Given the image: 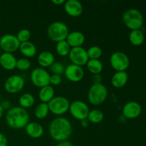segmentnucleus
Listing matches in <instances>:
<instances>
[{
	"label": "nucleus",
	"mask_w": 146,
	"mask_h": 146,
	"mask_svg": "<svg viewBox=\"0 0 146 146\" xmlns=\"http://www.w3.org/2000/svg\"><path fill=\"white\" fill-rule=\"evenodd\" d=\"M73 132L71 123L68 118L58 116L51 121L49 125V134L56 141H67Z\"/></svg>",
	"instance_id": "nucleus-1"
},
{
	"label": "nucleus",
	"mask_w": 146,
	"mask_h": 146,
	"mask_svg": "<svg viewBox=\"0 0 146 146\" xmlns=\"http://www.w3.org/2000/svg\"><path fill=\"white\" fill-rule=\"evenodd\" d=\"M6 122L14 129L24 128L29 123V114L27 109L21 106L11 107L6 114Z\"/></svg>",
	"instance_id": "nucleus-2"
},
{
	"label": "nucleus",
	"mask_w": 146,
	"mask_h": 146,
	"mask_svg": "<svg viewBox=\"0 0 146 146\" xmlns=\"http://www.w3.org/2000/svg\"><path fill=\"white\" fill-rule=\"evenodd\" d=\"M68 34V27L62 21H54L47 28L48 38L56 43L66 39Z\"/></svg>",
	"instance_id": "nucleus-3"
},
{
	"label": "nucleus",
	"mask_w": 146,
	"mask_h": 146,
	"mask_svg": "<svg viewBox=\"0 0 146 146\" xmlns=\"http://www.w3.org/2000/svg\"><path fill=\"white\" fill-rule=\"evenodd\" d=\"M124 24L131 31L140 29L143 25V16L140 11L135 9H127L123 14Z\"/></svg>",
	"instance_id": "nucleus-4"
},
{
	"label": "nucleus",
	"mask_w": 146,
	"mask_h": 146,
	"mask_svg": "<svg viewBox=\"0 0 146 146\" xmlns=\"http://www.w3.org/2000/svg\"><path fill=\"white\" fill-rule=\"evenodd\" d=\"M108 89L103 84H94L88 92V99L92 105L99 106L106 100Z\"/></svg>",
	"instance_id": "nucleus-5"
},
{
	"label": "nucleus",
	"mask_w": 146,
	"mask_h": 146,
	"mask_svg": "<svg viewBox=\"0 0 146 146\" xmlns=\"http://www.w3.org/2000/svg\"><path fill=\"white\" fill-rule=\"evenodd\" d=\"M50 112L58 116L66 113L69 109L70 102L67 98L61 96H54L51 101L48 103Z\"/></svg>",
	"instance_id": "nucleus-6"
},
{
	"label": "nucleus",
	"mask_w": 146,
	"mask_h": 146,
	"mask_svg": "<svg viewBox=\"0 0 146 146\" xmlns=\"http://www.w3.org/2000/svg\"><path fill=\"white\" fill-rule=\"evenodd\" d=\"M110 64L116 71H126L130 66V58L122 51H115L110 57Z\"/></svg>",
	"instance_id": "nucleus-7"
},
{
	"label": "nucleus",
	"mask_w": 146,
	"mask_h": 146,
	"mask_svg": "<svg viewBox=\"0 0 146 146\" xmlns=\"http://www.w3.org/2000/svg\"><path fill=\"white\" fill-rule=\"evenodd\" d=\"M50 76L51 75L45 68L37 67L31 71L30 78L34 86L41 88L50 85Z\"/></svg>",
	"instance_id": "nucleus-8"
},
{
	"label": "nucleus",
	"mask_w": 146,
	"mask_h": 146,
	"mask_svg": "<svg viewBox=\"0 0 146 146\" xmlns=\"http://www.w3.org/2000/svg\"><path fill=\"white\" fill-rule=\"evenodd\" d=\"M68 111L74 118L80 121L87 118L90 111L88 105L85 102L79 100H76L73 101L72 103H70Z\"/></svg>",
	"instance_id": "nucleus-9"
},
{
	"label": "nucleus",
	"mask_w": 146,
	"mask_h": 146,
	"mask_svg": "<svg viewBox=\"0 0 146 146\" xmlns=\"http://www.w3.org/2000/svg\"><path fill=\"white\" fill-rule=\"evenodd\" d=\"M25 81L21 76L12 75L6 79L4 87L6 91L9 94H17L24 88Z\"/></svg>",
	"instance_id": "nucleus-10"
},
{
	"label": "nucleus",
	"mask_w": 146,
	"mask_h": 146,
	"mask_svg": "<svg viewBox=\"0 0 146 146\" xmlns=\"http://www.w3.org/2000/svg\"><path fill=\"white\" fill-rule=\"evenodd\" d=\"M20 44L21 43L14 34H4L0 38V48L4 52L13 54L19 49Z\"/></svg>",
	"instance_id": "nucleus-11"
},
{
	"label": "nucleus",
	"mask_w": 146,
	"mask_h": 146,
	"mask_svg": "<svg viewBox=\"0 0 146 146\" xmlns=\"http://www.w3.org/2000/svg\"><path fill=\"white\" fill-rule=\"evenodd\" d=\"M68 56L72 64L80 66L86 65L87 62L89 60L87 54V50H86L82 46L71 48Z\"/></svg>",
	"instance_id": "nucleus-12"
},
{
	"label": "nucleus",
	"mask_w": 146,
	"mask_h": 146,
	"mask_svg": "<svg viewBox=\"0 0 146 146\" xmlns=\"http://www.w3.org/2000/svg\"><path fill=\"white\" fill-rule=\"evenodd\" d=\"M123 115L125 118L134 119L139 116L142 113V107L136 101H129L124 105L122 109Z\"/></svg>",
	"instance_id": "nucleus-13"
},
{
	"label": "nucleus",
	"mask_w": 146,
	"mask_h": 146,
	"mask_svg": "<svg viewBox=\"0 0 146 146\" xmlns=\"http://www.w3.org/2000/svg\"><path fill=\"white\" fill-rule=\"evenodd\" d=\"M65 76L71 82H78L84 76V71L80 66L71 64L67 66L64 71Z\"/></svg>",
	"instance_id": "nucleus-14"
},
{
	"label": "nucleus",
	"mask_w": 146,
	"mask_h": 146,
	"mask_svg": "<svg viewBox=\"0 0 146 146\" xmlns=\"http://www.w3.org/2000/svg\"><path fill=\"white\" fill-rule=\"evenodd\" d=\"M64 9L68 15L77 17L83 13L84 7L81 1L78 0H68L64 3Z\"/></svg>",
	"instance_id": "nucleus-15"
},
{
	"label": "nucleus",
	"mask_w": 146,
	"mask_h": 146,
	"mask_svg": "<svg viewBox=\"0 0 146 146\" xmlns=\"http://www.w3.org/2000/svg\"><path fill=\"white\" fill-rule=\"evenodd\" d=\"M17 59L11 53L3 52L0 54V65L7 71H11L16 68Z\"/></svg>",
	"instance_id": "nucleus-16"
},
{
	"label": "nucleus",
	"mask_w": 146,
	"mask_h": 146,
	"mask_svg": "<svg viewBox=\"0 0 146 146\" xmlns=\"http://www.w3.org/2000/svg\"><path fill=\"white\" fill-rule=\"evenodd\" d=\"M66 41L71 48L81 46L85 42V36L82 32L78 31H71L68 34Z\"/></svg>",
	"instance_id": "nucleus-17"
},
{
	"label": "nucleus",
	"mask_w": 146,
	"mask_h": 146,
	"mask_svg": "<svg viewBox=\"0 0 146 146\" xmlns=\"http://www.w3.org/2000/svg\"><path fill=\"white\" fill-rule=\"evenodd\" d=\"M25 131L27 135L32 138H39L44 134V130L42 125L37 122L29 123L25 127Z\"/></svg>",
	"instance_id": "nucleus-18"
},
{
	"label": "nucleus",
	"mask_w": 146,
	"mask_h": 146,
	"mask_svg": "<svg viewBox=\"0 0 146 146\" xmlns=\"http://www.w3.org/2000/svg\"><path fill=\"white\" fill-rule=\"evenodd\" d=\"M128 75L126 71H116L111 78V84L115 88H123L127 84Z\"/></svg>",
	"instance_id": "nucleus-19"
},
{
	"label": "nucleus",
	"mask_w": 146,
	"mask_h": 146,
	"mask_svg": "<svg viewBox=\"0 0 146 146\" xmlns=\"http://www.w3.org/2000/svg\"><path fill=\"white\" fill-rule=\"evenodd\" d=\"M37 61L42 68L50 67L55 62V56L51 51H44L38 54Z\"/></svg>",
	"instance_id": "nucleus-20"
},
{
	"label": "nucleus",
	"mask_w": 146,
	"mask_h": 146,
	"mask_svg": "<svg viewBox=\"0 0 146 146\" xmlns=\"http://www.w3.org/2000/svg\"><path fill=\"white\" fill-rule=\"evenodd\" d=\"M19 49L20 52L27 58H31V57L34 56L37 51L35 44L30 41L21 43Z\"/></svg>",
	"instance_id": "nucleus-21"
},
{
	"label": "nucleus",
	"mask_w": 146,
	"mask_h": 146,
	"mask_svg": "<svg viewBox=\"0 0 146 146\" xmlns=\"http://www.w3.org/2000/svg\"><path fill=\"white\" fill-rule=\"evenodd\" d=\"M54 95H55L54 88L50 85L42 87L40 88V91H38L39 99L41 100V102L46 103V104H48L50 101H51L54 98Z\"/></svg>",
	"instance_id": "nucleus-22"
},
{
	"label": "nucleus",
	"mask_w": 146,
	"mask_h": 146,
	"mask_svg": "<svg viewBox=\"0 0 146 146\" xmlns=\"http://www.w3.org/2000/svg\"><path fill=\"white\" fill-rule=\"evenodd\" d=\"M145 36L141 29L133 30L129 34V41L133 46H141L143 44Z\"/></svg>",
	"instance_id": "nucleus-23"
},
{
	"label": "nucleus",
	"mask_w": 146,
	"mask_h": 146,
	"mask_svg": "<svg viewBox=\"0 0 146 146\" xmlns=\"http://www.w3.org/2000/svg\"><path fill=\"white\" fill-rule=\"evenodd\" d=\"M86 66L88 71L94 75L100 74L104 68L102 62L99 59H89L87 62Z\"/></svg>",
	"instance_id": "nucleus-24"
},
{
	"label": "nucleus",
	"mask_w": 146,
	"mask_h": 146,
	"mask_svg": "<svg viewBox=\"0 0 146 146\" xmlns=\"http://www.w3.org/2000/svg\"><path fill=\"white\" fill-rule=\"evenodd\" d=\"M35 103V98L34 96L29 93L23 94L19 98V104L21 108H29L33 106Z\"/></svg>",
	"instance_id": "nucleus-25"
},
{
	"label": "nucleus",
	"mask_w": 146,
	"mask_h": 146,
	"mask_svg": "<svg viewBox=\"0 0 146 146\" xmlns=\"http://www.w3.org/2000/svg\"><path fill=\"white\" fill-rule=\"evenodd\" d=\"M104 114L103 111L99 109H93L89 111L87 119L92 123H99L104 120Z\"/></svg>",
	"instance_id": "nucleus-26"
},
{
	"label": "nucleus",
	"mask_w": 146,
	"mask_h": 146,
	"mask_svg": "<svg viewBox=\"0 0 146 146\" xmlns=\"http://www.w3.org/2000/svg\"><path fill=\"white\" fill-rule=\"evenodd\" d=\"M49 113V108H48V104L46 103H41L36 106L34 110V114L35 116L38 119H44L48 115Z\"/></svg>",
	"instance_id": "nucleus-27"
},
{
	"label": "nucleus",
	"mask_w": 146,
	"mask_h": 146,
	"mask_svg": "<svg viewBox=\"0 0 146 146\" xmlns=\"http://www.w3.org/2000/svg\"><path fill=\"white\" fill-rule=\"evenodd\" d=\"M71 46L66 40H64V41H61L59 42H57L56 46V52L58 53V55L61 56H66L69 54L70 51H71Z\"/></svg>",
	"instance_id": "nucleus-28"
},
{
	"label": "nucleus",
	"mask_w": 146,
	"mask_h": 146,
	"mask_svg": "<svg viewBox=\"0 0 146 146\" xmlns=\"http://www.w3.org/2000/svg\"><path fill=\"white\" fill-rule=\"evenodd\" d=\"M89 59H99L103 54L102 49L98 46H92L87 50Z\"/></svg>",
	"instance_id": "nucleus-29"
},
{
	"label": "nucleus",
	"mask_w": 146,
	"mask_h": 146,
	"mask_svg": "<svg viewBox=\"0 0 146 146\" xmlns=\"http://www.w3.org/2000/svg\"><path fill=\"white\" fill-rule=\"evenodd\" d=\"M31 61L27 58H21L17 59L16 68L19 71H27L31 67Z\"/></svg>",
	"instance_id": "nucleus-30"
},
{
	"label": "nucleus",
	"mask_w": 146,
	"mask_h": 146,
	"mask_svg": "<svg viewBox=\"0 0 146 146\" xmlns=\"http://www.w3.org/2000/svg\"><path fill=\"white\" fill-rule=\"evenodd\" d=\"M16 36L20 43H24L29 41V38H31V32L27 29H21L18 31Z\"/></svg>",
	"instance_id": "nucleus-31"
},
{
	"label": "nucleus",
	"mask_w": 146,
	"mask_h": 146,
	"mask_svg": "<svg viewBox=\"0 0 146 146\" xmlns=\"http://www.w3.org/2000/svg\"><path fill=\"white\" fill-rule=\"evenodd\" d=\"M66 67L60 62H54L52 65L50 66V70L53 74H56V75H60L64 74Z\"/></svg>",
	"instance_id": "nucleus-32"
},
{
	"label": "nucleus",
	"mask_w": 146,
	"mask_h": 146,
	"mask_svg": "<svg viewBox=\"0 0 146 146\" xmlns=\"http://www.w3.org/2000/svg\"><path fill=\"white\" fill-rule=\"evenodd\" d=\"M62 78L60 75L56 74H52L50 76V84H52L54 86H58L61 83Z\"/></svg>",
	"instance_id": "nucleus-33"
},
{
	"label": "nucleus",
	"mask_w": 146,
	"mask_h": 146,
	"mask_svg": "<svg viewBox=\"0 0 146 146\" xmlns=\"http://www.w3.org/2000/svg\"><path fill=\"white\" fill-rule=\"evenodd\" d=\"M8 140L4 134L0 133V146H7Z\"/></svg>",
	"instance_id": "nucleus-34"
},
{
	"label": "nucleus",
	"mask_w": 146,
	"mask_h": 146,
	"mask_svg": "<svg viewBox=\"0 0 146 146\" xmlns=\"http://www.w3.org/2000/svg\"><path fill=\"white\" fill-rule=\"evenodd\" d=\"M92 80L94 84H101L102 76L100 74H95V75L93 76Z\"/></svg>",
	"instance_id": "nucleus-35"
},
{
	"label": "nucleus",
	"mask_w": 146,
	"mask_h": 146,
	"mask_svg": "<svg viewBox=\"0 0 146 146\" xmlns=\"http://www.w3.org/2000/svg\"><path fill=\"white\" fill-rule=\"evenodd\" d=\"M56 146H74L71 142L68 141H61V142H58L57 145Z\"/></svg>",
	"instance_id": "nucleus-36"
},
{
	"label": "nucleus",
	"mask_w": 146,
	"mask_h": 146,
	"mask_svg": "<svg viewBox=\"0 0 146 146\" xmlns=\"http://www.w3.org/2000/svg\"><path fill=\"white\" fill-rule=\"evenodd\" d=\"M2 106L3 109L5 110V109H9L10 106H11V103L9 102V101H4L1 104H0Z\"/></svg>",
	"instance_id": "nucleus-37"
},
{
	"label": "nucleus",
	"mask_w": 146,
	"mask_h": 146,
	"mask_svg": "<svg viewBox=\"0 0 146 146\" xmlns=\"http://www.w3.org/2000/svg\"><path fill=\"white\" fill-rule=\"evenodd\" d=\"M89 123L90 122L87 118H85V119H83L81 121V125L83 128H87L89 125Z\"/></svg>",
	"instance_id": "nucleus-38"
},
{
	"label": "nucleus",
	"mask_w": 146,
	"mask_h": 146,
	"mask_svg": "<svg viewBox=\"0 0 146 146\" xmlns=\"http://www.w3.org/2000/svg\"><path fill=\"white\" fill-rule=\"evenodd\" d=\"M65 1V0H53L52 2L56 5H60V4H64Z\"/></svg>",
	"instance_id": "nucleus-39"
},
{
	"label": "nucleus",
	"mask_w": 146,
	"mask_h": 146,
	"mask_svg": "<svg viewBox=\"0 0 146 146\" xmlns=\"http://www.w3.org/2000/svg\"><path fill=\"white\" fill-rule=\"evenodd\" d=\"M4 110L3 109L2 106H1V105L0 104V119H1V117L3 116V114H4Z\"/></svg>",
	"instance_id": "nucleus-40"
},
{
	"label": "nucleus",
	"mask_w": 146,
	"mask_h": 146,
	"mask_svg": "<svg viewBox=\"0 0 146 146\" xmlns=\"http://www.w3.org/2000/svg\"><path fill=\"white\" fill-rule=\"evenodd\" d=\"M1 48H0V53H1Z\"/></svg>",
	"instance_id": "nucleus-41"
},
{
	"label": "nucleus",
	"mask_w": 146,
	"mask_h": 146,
	"mask_svg": "<svg viewBox=\"0 0 146 146\" xmlns=\"http://www.w3.org/2000/svg\"><path fill=\"white\" fill-rule=\"evenodd\" d=\"M0 99H1V95H0Z\"/></svg>",
	"instance_id": "nucleus-42"
}]
</instances>
